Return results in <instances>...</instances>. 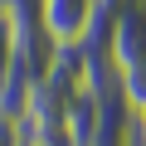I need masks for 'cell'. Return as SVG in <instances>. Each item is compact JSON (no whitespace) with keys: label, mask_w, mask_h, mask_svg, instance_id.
<instances>
[{"label":"cell","mask_w":146,"mask_h":146,"mask_svg":"<svg viewBox=\"0 0 146 146\" xmlns=\"http://www.w3.org/2000/svg\"><path fill=\"white\" fill-rule=\"evenodd\" d=\"M98 15H102V0H39V20H44L49 39H54L58 49L83 44V39L93 34Z\"/></svg>","instance_id":"cell-1"},{"label":"cell","mask_w":146,"mask_h":146,"mask_svg":"<svg viewBox=\"0 0 146 146\" xmlns=\"http://www.w3.org/2000/svg\"><path fill=\"white\" fill-rule=\"evenodd\" d=\"M15 63H20V44H15V20H10V10H0V93H5V83H10Z\"/></svg>","instance_id":"cell-2"},{"label":"cell","mask_w":146,"mask_h":146,"mask_svg":"<svg viewBox=\"0 0 146 146\" xmlns=\"http://www.w3.org/2000/svg\"><path fill=\"white\" fill-rule=\"evenodd\" d=\"M0 146H29L25 122H20V117H10V112H0Z\"/></svg>","instance_id":"cell-3"},{"label":"cell","mask_w":146,"mask_h":146,"mask_svg":"<svg viewBox=\"0 0 146 146\" xmlns=\"http://www.w3.org/2000/svg\"><path fill=\"white\" fill-rule=\"evenodd\" d=\"M136 146H146V112H136Z\"/></svg>","instance_id":"cell-4"},{"label":"cell","mask_w":146,"mask_h":146,"mask_svg":"<svg viewBox=\"0 0 146 146\" xmlns=\"http://www.w3.org/2000/svg\"><path fill=\"white\" fill-rule=\"evenodd\" d=\"M10 5H15V0H0V10H10Z\"/></svg>","instance_id":"cell-5"},{"label":"cell","mask_w":146,"mask_h":146,"mask_svg":"<svg viewBox=\"0 0 146 146\" xmlns=\"http://www.w3.org/2000/svg\"><path fill=\"white\" fill-rule=\"evenodd\" d=\"M29 146H39V141H29Z\"/></svg>","instance_id":"cell-6"}]
</instances>
